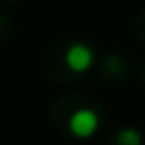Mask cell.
<instances>
[{
	"label": "cell",
	"mask_w": 145,
	"mask_h": 145,
	"mask_svg": "<svg viewBox=\"0 0 145 145\" xmlns=\"http://www.w3.org/2000/svg\"><path fill=\"white\" fill-rule=\"evenodd\" d=\"M116 140H118V145H140V143H143V136H140L138 129H134V127H125V129L118 131Z\"/></svg>",
	"instance_id": "cell-3"
},
{
	"label": "cell",
	"mask_w": 145,
	"mask_h": 145,
	"mask_svg": "<svg viewBox=\"0 0 145 145\" xmlns=\"http://www.w3.org/2000/svg\"><path fill=\"white\" fill-rule=\"evenodd\" d=\"M93 63V50L84 43H75L66 52V66L72 72H86Z\"/></svg>",
	"instance_id": "cell-2"
},
{
	"label": "cell",
	"mask_w": 145,
	"mask_h": 145,
	"mask_svg": "<svg viewBox=\"0 0 145 145\" xmlns=\"http://www.w3.org/2000/svg\"><path fill=\"white\" fill-rule=\"evenodd\" d=\"M97 127H100V116H97L93 109H79V111H75V113L70 116V120H68V129H70V134L77 136V138H88V136H93V134L97 131Z\"/></svg>",
	"instance_id": "cell-1"
}]
</instances>
